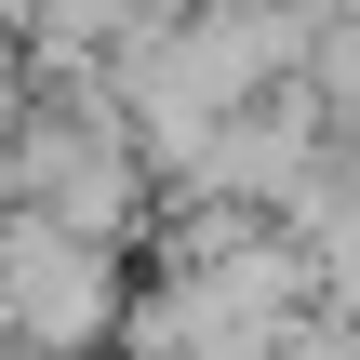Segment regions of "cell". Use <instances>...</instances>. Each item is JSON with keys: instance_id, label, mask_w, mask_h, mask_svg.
<instances>
[{"instance_id": "1", "label": "cell", "mask_w": 360, "mask_h": 360, "mask_svg": "<svg viewBox=\"0 0 360 360\" xmlns=\"http://www.w3.org/2000/svg\"><path fill=\"white\" fill-rule=\"evenodd\" d=\"M0 281H13V321H27L40 347H94V334L120 321V281H107V254H94L80 227H27V240L0 254Z\"/></svg>"}, {"instance_id": "2", "label": "cell", "mask_w": 360, "mask_h": 360, "mask_svg": "<svg viewBox=\"0 0 360 360\" xmlns=\"http://www.w3.org/2000/svg\"><path fill=\"white\" fill-rule=\"evenodd\" d=\"M321 294H334V307L360 321V240H334V254H321Z\"/></svg>"}]
</instances>
